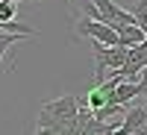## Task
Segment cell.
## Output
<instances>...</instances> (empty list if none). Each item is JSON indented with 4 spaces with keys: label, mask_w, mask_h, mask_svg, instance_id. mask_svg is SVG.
Wrapping results in <instances>:
<instances>
[{
    "label": "cell",
    "mask_w": 147,
    "mask_h": 135,
    "mask_svg": "<svg viewBox=\"0 0 147 135\" xmlns=\"http://www.w3.org/2000/svg\"><path fill=\"white\" fill-rule=\"evenodd\" d=\"M91 50H94V82H103L129 62V44H103L94 38Z\"/></svg>",
    "instance_id": "cell-2"
},
{
    "label": "cell",
    "mask_w": 147,
    "mask_h": 135,
    "mask_svg": "<svg viewBox=\"0 0 147 135\" xmlns=\"http://www.w3.org/2000/svg\"><path fill=\"white\" fill-rule=\"evenodd\" d=\"M15 12H18V3L15 0H0V30H9V32H24V35H38V30L27 27V24H18L15 21Z\"/></svg>",
    "instance_id": "cell-5"
},
{
    "label": "cell",
    "mask_w": 147,
    "mask_h": 135,
    "mask_svg": "<svg viewBox=\"0 0 147 135\" xmlns=\"http://www.w3.org/2000/svg\"><path fill=\"white\" fill-rule=\"evenodd\" d=\"M147 124V106H132L127 109V118L121 124V135H132V132H141V126Z\"/></svg>",
    "instance_id": "cell-6"
},
{
    "label": "cell",
    "mask_w": 147,
    "mask_h": 135,
    "mask_svg": "<svg viewBox=\"0 0 147 135\" xmlns=\"http://www.w3.org/2000/svg\"><path fill=\"white\" fill-rule=\"evenodd\" d=\"M77 32H80V35H88V38H97V41H103V44H124L121 32L112 27V24L97 21V18H82V21H77Z\"/></svg>",
    "instance_id": "cell-3"
},
{
    "label": "cell",
    "mask_w": 147,
    "mask_h": 135,
    "mask_svg": "<svg viewBox=\"0 0 147 135\" xmlns=\"http://www.w3.org/2000/svg\"><path fill=\"white\" fill-rule=\"evenodd\" d=\"M94 6L100 9V21L112 24L115 30L121 27V24H138L136 15H132V12H127V9H121L115 0H94Z\"/></svg>",
    "instance_id": "cell-4"
},
{
    "label": "cell",
    "mask_w": 147,
    "mask_h": 135,
    "mask_svg": "<svg viewBox=\"0 0 147 135\" xmlns=\"http://www.w3.org/2000/svg\"><path fill=\"white\" fill-rule=\"evenodd\" d=\"M141 135H147V124H144V126H141Z\"/></svg>",
    "instance_id": "cell-9"
},
{
    "label": "cell",
    "mask_w": 147,
    "mask_h": 135,
    "mask_svg": "<svg viewBox=\"0 0 147 135\" xmlns=\"http://www.w3.org/2000/svg\"><path fill=\"white\" fill-rule=\"evenodd\" d=\"M132 15H136L138 27L147 32V0H136V6H132Z\"/></svg>",
    "instance_id": "cell-8"
},
{
    "label": "cell",
    "mask_w": 147,
    "mask_h": 135,
    "mask_svg": "<svg viewBox=\"0 0 147 135\" xmlns=\"http://www.w3.org/2000/svg\"><path fill=\"white\" fill-rule=\"evenodd\" d=\"M21 38H30V35H24V32H9V30H0V73H12V71H6V65H3V56L12 50L15 44H21Z\"/></svg>",
    "instance_id": "cell-7"
},
{
    "label": "cell",
    "mask_w": 147,
    "mask_h": 135,
    "mask_svg": "<svg viewBox=\"0 0 147 135\" xmlns=\"http://www.w3.org/2000/svg\"><path fill=\"white\" fill-rule=\"evenodd\" d=\"M80 103L74 94H62L56 100L44 103L35 118V132L44 135H82L80 129Z\"/></svg>",
    "instance_id": "cell-1"
}]
</instances>
